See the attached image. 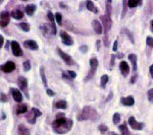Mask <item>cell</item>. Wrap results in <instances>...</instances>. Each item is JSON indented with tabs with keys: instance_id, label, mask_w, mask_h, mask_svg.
Masks as SVG:
<instances>
[{
	"instance_id": "1",
	"label": "cell",
	"mask_w": 153,
	"mask_h": 135,
	"mask_svg": "<svg viewBox=\"0 0 153 135\" xmlns=\"http://www.w3.org/2000/svg\"><path fill=\"white\" fill-rule=\"evenodd\" d=\"M71 127H73V121L71 119H66L63 114H58L52 123V128L57 134L66 133L71 129Z\"/></svg>"
},
{
	"instance_id": "2",
	"label": "cell",
	"mask_w": 153,
	"mask_h": 135,
	"mask_svg": "<svg viewBox=\"0 0 153 135\" xmlns=\"http://www.w3.org/2000/svg\"><path fill=\"white\" fill-rule=\"evenodd\" d=\"M79 121H85V120H91V121H97L99 119V115L94 108L90 106H85L83 108L82 112L76 116Z\"/></svg>"
},
{
	"instance_id": "3",
	"label": "cell",
	"mask_w": 153,
	"mask_h": 135,
	"mask_svg": "<svg viewBox=\"0 0 153 135\" xmlns=\"http://www.w3.org/2000/svg\"><path fill=\"white\" fill-rule=\"evenodd\" d=\"M98 64H99V62H98L97 58L93 57L90 59V70H89L87 76L84 78V81H88V80L92 79L93 76H94L96 70H97V67H98Z\"/></svg>"
},
{
	"instance_id": "4",
	"label": "cell",
	"mask_w": 153,
	"mask_h": 135,
	"mask_svg": "<svg viewBox=\"0 0 153 135\" xmlns=\"http://www.w3.org/2000/svg\"><path fill=\"white\" fill-rule=\"evenodd\" d=\"M100 21H102V26L104 28V34L107 35V33L110 31L112 26V21H111V18L107 15H102L100 16Z\"/></svg>"
},
{
	"instance_id": "5",
	"label": "cell",
	"mask_w": 153,
	"mask_h": 135,
	"mask_svg": "<svg viewBox=\"0 0 153 135\" xmlns=\"http://www.w3.org/2000/svg\"><path fill=\"white\" fill-rule=\"evenodd\" d=\"M18 84L19 88L24 92V94L26 95V97L29 98V94L27 92V90H28V79L24 76H19L18 78Z\"/></svg>"
},
{
	"instance_id": "6",
	"label": "cell",
	"mask_w": 153,
	"mask_h": 135,
	"mask_svg": "<svg viewBox=\"0 0 153 135\" xmlns=\"http://www.w3.org/2000/svg\"><path fill=\"white\" fill-rule=\"evenodd\" d=\"M57 53L59 54V56L61 57V59H62V60L65 61L68 65H70V66L75 65V62H74V60L71 59V57L68 55V54H66V53L63 52V51H61L59 48H57Z\"/></svg>"
},
{
	"instance_id": "7",
	"label": "cell",
	"mask_w": 153,
	"mask_h": 135,
	"mask_svg": "<svg viewBox=\"0 0 153 135\" xmlns=\"http://www.w3.org/2000/svg\"><path fill=\"white\" fill-rule=\"evenodd\" d=\"M128 122H129L131 128L134 130H141L143 129V127H144V124L141 123V122H138L137 120L135 119V117H133V116H131L129 118V121Z\"/></svg>"
},
{
	"instance_id": "8",
	"label": "cell",
	"mask_w": 153,
	"mask_h": 135,
	"mask_svg": "<svg viewBox=\"0 0 153 135\" xmlns=\"http://www.w3.org/2000/svg\"><path fill=\"white\" fill-rule=\"evenodd\" d=\"M60 38H61V41L62 43L65 44L66 46H71L74 44V41H73V38L68 35L66 32L65 31H61L60 32Z\"/></svg>"
},
{
	"instance_id": "9",
	"label": "cell",
	"mask_w": 153,
	"mask_h": 135,
	"mask_svg": "<svg viewBox=\"0 0 153 135\" xmlns=\"http://www.w3.org/2000/svg\"><path fill=\"white\" fill-rule=\"evenodd\" d=\"M10 46H11L12 53H13L14 56H16V57H19V56L23 55V51H22L21 47H19V44L18 43V42H16V41H11Z\"/></svg>"
},
{
	"instance_id": "10",
	"label": "cell",
	"mask_w": 153,
	"mask_h": 135,
	"mask_svg": "<svg viewBox=\"0 0 153 135\" xmlns=\"http://www.w3.org/2000/svg\"><path fill=\"white\" fill-rule=\"evenodd\" d=\"M10 15L11 14H9V12H7V11H2L1 12V16H0V23H1L2 28H5V26H7V24L9 23Z\"/></svg>"
},
{
	"instance_id": "11",
	"label": "cell",
	"mask_w": 153,
	"mask_h": 135,
	"mask_svg": "<svg viewBox=\"0 0 153 135\" xmlns=\"http://www.w3.org/2000/svg\"><path fill=\"white\" fill-rule=\"evenodd\" d=\"M14 69H16V64H14V62H12V61H7L5 64H3L1 66V70L5 73L12 72Z\"/></svg>"
},
{
	"instance_id": "12",
	"label": "cell",
	"mask_w": 153,
	"mask_h": 135,
	"mask_svg": "<svg viewBox=\"0 0 153 135\" xmlns=\"http://www.w3.org/2000/svg\"><path fill=\"white\" fill-rule=\"evenodd\" d=\"M10 92L14 101L18 103H22V101H23V95H22V92H19L18 88H10Z\"/></svg>"
},
{
	"instance_id": "13",
	"label": "cell",
	"mask_w": 153,
	"mask_h": 135,
	"mask_svg": "<svg viewBox=\"0 0 153 135\" xmlns=\"http://www.w3.org/2000/svg\"><path fill=\"white\" fill-rule=\"evenodd\" d=\"M120 70L124 76H127V75L129 74L130 73V66L127 63V61H122V62L120 63Z\"/></svg>"
},
{
	"instance_id": "14",
	"label": "cell",
	"mask_w": 153,
	"mask_h": 135,
	"mask_svg": "<svg viewBox=\"0 0 153 135\" xmlns=\"http://www.w3.org/2000/svg\"><path fill=\"white\" fill-rule=\"evenodd\" d=\"M120 103H122L124 106H133L135 104V100L132 95H129V97H124L120 99Z\"/></svg>"
},
{
	"instance_id": "15",
	"label": "cell",
	"mask_w": 153,
	"mask_h": 135,
	"mask_svg": "<svg viewBox=\"0 0 153 135\" xmlns=\"http://www.w3.org/2000/svg\"><path fill=\"white\" fill-rule=\"evenodd\" d=\"M92 26H93V29H94V32L97 34V35L102 34V24L100 23L99 21L94 19V21H92Z\"/></svg>"
},
{
	"instance_id": "16",
	"label": "cell",
	"mask_w": 153,
	"mask_h": 135,
	"mask_svg": "<svg viewBox=\"0 0 153 135\" xmlns=\"http://www.w3.org/2000/svg\"><path fill=\"white\" fill-rule=\"evenodd\" d=\"M47 18L49 19V21H50V26H51V28H52L53 35H55L56 34V26H55V21H54V18H55V16H53V13L51 11H48L47 12Z\"/></svg>"
},
{
	"instance_id": "17",
	"label": "cell",
	"mask_w": 153,
	"mask_h": 135,
	"mask_svg": "<svg viewBox=\"0 0 153 135\" xmlns=\"http://www.w3.org/2000/svg\"><path fill=\"white\" fill-rule=\"evenodd\" d=\"M24 46L26 48H29L31 50H37L38 49V44L34 40H27L24 42Z\"/></svg>"
},
{
	"instance_id": "18",
	"label": "cell",
	"mask_w": 153,
	"mask_h": 135,
	"mask_svg": "<svg viewBox=\"0 0 153 135\" xmlns=\"http://www.w3.org/2000/svg\"><path fill=\"white\" fill-rule=\"evenodd\" d=\"M30 130L25 125L19 124L18 126V135H30Z\"/></svg>"
},
{
	"instance_id": "19",
	"label": "cell",
	"mask_w": 153,
	"mask_h": 135,
	"mask_svg": "<svg viewBox=\"0 0 153 135\" xmlns=\"http://www.w3.org/2000/svg\"><path fill=\"white\" fill-rule=\"evenodd\" d=\"M129 60L132 62L133 64V70H134V72H136L137 71V55L136 54H130L129 55Z\"/></svg>"
},
{
	"instance_id": "20",
	"label": "cell",
	"mask_w": 153,
	"mask_h": 135,
	"mask_svg": "<svg viewBox=\"0 0 153 135\" xmlns=\"http://www.w3.org/2000/svg\"><path fill=\"white\" fill-rule=\"evenodd\" d=\"M11 16L14 19H22L24 16V13L21 9H14V10L11 11Z\"/></svg>"
},
{
	"instance_id": "21",
	"label": "cell",
	"mask_w": 153,
	"mask_h": 135,
	"mask_svg": "<svg viewBox=\"0 0 153 135\" xmlns=\"http://www.w3.org/2000/svg\"><path fill=\"white\" fill-rule=\"evenodd\" d=\"M25 10H26V13L28 14V15H33L34 12L36 10V5L35 4H29V5L26 6Z\"/></svg>"
},
{
	"instance_id": "22",
	"label": "cell",
	"mask_w": 153,
	"mask_h": 135,
	"mask_svg": "<svg viewBox=\"0 0 153 135\" xmlns=\"http://www.w3.org/2000/svg\"><path fill=\"white\" fill-rule=\"evenodd\" d=\"M28 111V106L26 104H19L16 108V114H24Z\"/></svg>"
},
{
	"instance_id": "23",
	"label": "cell",
	"mask_w": 153,
	"mask_h": 135,
	"mask_svg": "<svg viewBox=\"0 0 153 135\" xmlns=\"http://www.w3.org/2000/svg\"><path fill=\"white\" fill-rule=\"evenodd\" d=\"M26 118H27V120H28V121H29L31 124H35L37 116H36L35 114H34L33 111H32V110H31V112H30V113H28V114H27Z\"/></svg>"
},
{
	"instance_id": "24",
	"label": "cell",
	"mask_w": 153,
	"mask_h": 135,
	"mask_svg": "<svg viewBox=\"0 0 153 135\" xmlns=\"http://www.w3.org/2000/svg\"><path fill=\"white\" fill-rule=\"evenodd\" d=\"M86 5H87L88 10H90V11L94 12V13H97V12H98L97 7H96V6L94 5V3H93L92 1H87V3H86Z\"/></svg>"
},
{
	"instance_id": "25",
	"label": "cell",
	"mask_w": 153,
	"mask_h": 135,
	"mask_svg": "<svg viewBox=\"0 0 153 135\" xmlns=\"http://www.w3.org/2000/svg\"><path fill=\"white\" fill-rule=\"evenodd\" d=\"M66 106H68V104L63 100H60L55 103V108H57V109H66Z\"/></svg>"
},
{
	"instance_id": "26",
	"label": "cell",
	"mask_w": 153,
	"mask_h": 135,
	"mask_svg": "<svg viewBox=\"0 0 153 135\" xmlns=\"http://www.w3.org/2000/svg\"><path fill=\"white\" fill-rule=\"evenodd\" d=\"M118 128H120V132H122V135H131L130 132H129V129H128V127H127V124L120 125Z\"/></svg>"
},
{
	"instance_id": "27",
	"label": "cell",
	"mask_w": 153,
	"mask_h": 135,
	"mask_svg": "<svg viewBox=\"0 0 153 135\" xmlns=\"http://www.w3.org/2000/svg\"><path fill=\"white\" fill-rule=\"evenodd\" d=\"M105 15H107V16H111V0H108L107 2H106V13H105Z\"/></svg>"
},
{
	"instance_id": "28",
	"label": "cell",
	"mask_w": 153,
	"mask_h": 135,
	"mask_svg": "<svg viewBox=\"0 0 153 135\" xmlns=\"http://www.w3.org/2000/svg\"><path fill=\"white\" fill-rule=\"evenodd\" d=\"M139 4H141V1H138V0H129L128 1V6L131 7V8H134Z\"/></svg>"
},
{
	"instance_id": "29",
	"label": "cell",
	"mask_w": 153,
	"mask_h": 135,
	"mask_svg": "<svg viewBox=\"0 0 153 135\" xmlns=\"http://www.w3.org/2000/svg\"><path fill=\"white\" fill-rule=\"evenodd\" d=\"M107 82H108V75H102V76H101V83H100L101 87H105Z\"/></svg>"
},
{
	"instance_id": "30",
	"label": "cell",
	"mask_w": 153,
	"mask_h": 135,
	"mask_svg": "<svg viewBox=\"0 0 153 135\" xmlns=\"http://www.w3.org/2000/svg\"><path fill=\"white\" fill-rule=\"evenodd\" d=\"M112 121H113V124H114V125H117L118 124V122L120 121V115L118 114V113H114V114H113Z\"/></svg>"
},
{
	"instance_id": "31",
	"label": "cell",
	"mask_w": 153,
	"mask_h": 135,
	"mask_svg": "<svg viewBox=\"0 0 153 135\" xmlns=\"http://www.w3.org/2000/svg\"><path fill=\"white\" fill-rule=\"evenodd\" d=\"M123 31L125 32V34H126V35H127L128 37H129V39H130L131 43H132V44H134V43H135V41H134V38H133L132 33H131V32H130L128 29H123Z\"/></svg>"
},
{
	"instance_id": "32",
	"label": "cell",
	"mask_w": 153,
	"mask_h": 135,
	"mask_svg": "<svg viewBox=\"0 0 153 135\" xmlns=\"http://www.w3.org/2000/svg\"><path fill=\"white\" fill-rule=\"evenodd\" d=\"M19 26L22 29H23V31H25V32H29L30 31V26L27 23H19Z\"/></svg>"
},
{
	"instance_id": "33",
	"label": "cell",
	"mask_w": 153,
	"mask_h": 135,
	"mask_svg": "<svg viewBox=\"0 0 153 135\" xmlns=\"http://www.w3.org/2000/svg\"><path fill=\"white\" fill-rule=\"evenodd\" d=\"M40 74H41L42 81H43L44 85H47V81H46V77H45V73H44V68L43 67L40 68Z\"/></svg>"
},
{
	"instance_id": "34",
	"label": "cell",
	"mask_w": 153,
	"mask_h": 135,
	"mask_svg": "<svg viewBox=\"0 0 153 135\" xmlns=\"http://www.w3.org/2000/svg\"><path fill=\"white\" fill-rule=\"evenodd\" d=\"M54 16H55V18H56V21H57L58 24H60V26H61V23H62V15H61V13L56 12V13L54 14Z\"/></svg>"
},
{
	"instance_id": "35",
	"label": "cell",
	"mask_w": 153,
	"mask_h": 135,
	"mask_svg": "<svg viewBox=\"0 0 153 135\" xmlns=\"http://www.w3.org/2000/svg\"><path fill=\"white\" fill-rule=\"evenodd\" d=\"M23 67H24V70L25 71H29L30 69H31V63H30V61H25V62L23 63Z\"/></svg>"
},
{
	"instance_id": "36",
	"label": "cell",
	"mask_w": 153,
	"mask_h": 135,
	"mask_svg": "<svg viewBox=\"0 0 153 135\" xmlns=\"http://www.w3.org/2000/svg\"><path fill=\"white\" fill-rule=\"evenodd\" d=\"M127 4H128V2L126 1V0H124V1H123V5H124V7H123L122 18H125V15H126V12H127Z\"/></svg>"
},
{
	"instance_id": "37",
	"label": "cell",
	"mask_w": 153,
	"mask_h": 135,
	"mask_svg": "<svg viewBox=\"0 0 153 135\" xmlns=\"http://www.w3.org/2000/svg\"><path fill=\"white\" fill-rule=\"evenodd\" d=\"M98 129H99V131L101 132V133H105V132L108 130L107 126H105L104 124H100L99 126H98Z\"/></svg>"
},
{
	"instance_id": "38",
	"label": "cell",
	"mask_w": 153,
	"mask_h": 135,
	"mask_svg": "<svg viewBox=\"0 0 153 135\" xmlns=\"http://www.w3.org/2000/svg\"><path fill=\"white\" fill-rule=\"evenodd\" d=\"M147 97H148V100H149L151 103H153V88H150V90H148Z\"/></svg>"
},
{
	"instance_id": "39",
	"label": "cell",
	"mask_w": 153,
	"mask_h": 135,
	"mask_svg": "<svg viewBox=\"0 0 153 135\" xmlns=\"http://www.w3.org/2000/svg\"><path fill=\"white\" fill-rule=\"evenodd\" d=\"M146 44H147V46H149V47L153 48V38H151V37H147Z\"/></svg>"
},
{
	"instance_id": "40",
	"label": "cell",
	"mask_w": 153,
	"mask_h": 135,
	"mask_svg": "<svg viewBox=\"0 0 153 135\" xmlns=\"http://www.w3.org/2000/svg\"><path fill=\"white\" fill-rule=\"evenodd\" d=\"M66 73H68V78H76V73L75 72V71L68 70Z\"/></svg>"
},
{
	"instance_id": "41",
	"label": "cell",
	"mask_w": 153,
	"mask_h": 135,
	"mask_svg": "<svg viewBox=\"0 0 153 135\" xmlns=\"http://www.w3.org/2000/svg\"><path fill=\"white\" fill-rule=\"evenodd\" d=\"M32 111H33V113L36 115L37 117H40L41 115H42L41 111H40V110H39V109H37V108H32Z\"/></svg>"
},
{
	"instance_id": "42",
	"label": "cell",
	"mask_w": 153,
	"mask_h": 135,
	"mask_svg": "<svg viewBox=\"0 0 153 135\" xmlns=\"http://www.w3.org/2000/svg\"><path fill=\"white\" fill-rule=\"evenodd\" d=\"M103 43H104L105 47H109V42H108V36L105 35L104 39H103Z\"/></svg>"
},
{
	"instance_id": "43",
	"label": "cell",
	"mask_w": 153,
	"mask_h": 135,
	"mask_svg": "<svg viewBox=\"0 0 153 135\" xmlns=\"http://www.w3.org/2000/svg\"><path fill=\"white\" fill-rule=\"evenodd\" d=\"M87 50H88V47H87V46H85V45H83V46H81V47H80V51L82 53L87 52Z\"/></svg>"
},
{
	"instance_id": "44",
	"label": "cell",
	"mask_w": 153,
	"mask_h": 135,
	"mask_svg": "<svg viewBox=\"0 0 153 135\" xmlns=\"http://www.w3.org/2000/svg\"><path fill=\"white\" fill-rule=\"evenodd\" d=\"M110 58H111V61H110V66H112L114 65V61H115V56L114 55H111L110 56Z\"/></svg>"
},
{
	"instance_id": "45",
	"label": "cell",
	"mask_w": 153,
	"mask_h": 135,
	"mask_svg": "<svg viewBox=\"0 0 153 135\" xmlns=\"http://www.w3.org/2000/svg\"><path fill=\"white\" fill-rule=\"evenodd\" d=\"M7 101V95H4L3 92H1V102H6Z\"/></svg>"
},
{
	"instance_id": "46",
	"label": "cell",
	"mask_w": 153,
	"mask_h": 135,
	"mask_svg": "<svg viewBox=\"0 0 153 135\" xmlns=\"http://www.w3.org/2000/svg\"><path fill=\"white\" fill-rule=\"evenodd\" d=\"M117 43H118L117 40H115L114 43H113V51H117Z\"/></svg>"
},
{
	"instance_id": "47",
	"label": "cell",
	"mask_w": 153,
	"mask_h": 135,
	"mask_svg": "<svg viewBox=\"0 0 153 135\" xmlns=\"http://www.w3.org/2000/svg\"><path fill=\"white\" fill-rule=\"evenodd\" d=\"M3 42H4V38L3 36H0V47H3Z\"/></svg>"
},
{
	"instance_id": "48",
	"label": "cell",
	"mask_w": 153,
	"mask_h": 135,
	"mask_svg": "<svg viewBox=\"0 0 153 135\" xmlns=\"http://www.w3.org/2000/svg\"><path fill=\"white\" fill-rule=\"evenodd\" d=\"M149 73H150V75H151V77L153 78V64L149 67Z\"/></svg>"
},
{
	"instance_id": "49",
	"label": "cell",
	"mask_w": 153,
	"mask_h": 135,
	"mask_svg": "<svg viewBox=\"0 0 153 135\" xmlns=\"http://www.w3.org/2000/svg\"><path fill=\"white\" fill-rule=\"evenodd\" d=\"M46 92H47V94H48L49 95H55V94H54V92H52V90H50L49 88H47V90H46Z\"/></svg>"
},
{
	"instance_id": "50",
	"label": "cell",
	"mask_w": 153,
	"mask_h": 135,
	"mask_svg": "<svg viewBox=\"0 0 153 135\" xmlns=\"http://www.w3.org/2000/svg\"><path fill=\"white\" fill-rule=\"evenodd\" d=\"M136 78H137V74H135L134 76L132 77V79H131V83H135V81H136Z\"/></svg>"
},
{
	"instance_id": "51",
	"label": "cell",
	"mask_w": 153,
	"mask_h": 135,
	"mask_svg": "<svg viewBox=\"0 0 153 135\" xmlns=\"http://www.w3.org/2000/svg\"><path fill=\"white\" fill-rule=\"evenodd\" d=\"M100 40H98L97 41V50H99V49H100Z\"/></svg>"
},
{
	"instance_id": "52",
	"label": "cell",
	"mask_w": 153,
	"mask_h": 135,
	"mask_svg": "<svg viewBox=\"0 0 153 135\" xmlns=\"http://www.w3.org/2000/svg\"><path fill=\"white\" fill-rule=\"evenodd\" d=\"M150 28H151V31H152V33H153V19L151 21H150Z\"/></svg>"
},
{
	"instance_id": "53",
	"label": "cell",
	"mask_w": 153,
	"mask_h": 135,
	"mask_svg": "<svg viewBox=\"0 0 153 135\" xmlns=\"http://www.w3.org/2000/svg\"><path fill=\"white\" fill-rule=\"evenodd\" d=\"M1 114H2V118H1V119H2V120H3V119H5V118H6V116H5V113H3V112H2Z\"/></svg>"
},
{
	"instance_id": "54",
	"label": "cell",
	"mask_w": 153,
	"mask_h": 135,
	"mask_svg": "<svg viewBox=\"0 0 153 135\" xmlns=\"http://www.w3.org/2000/svg\"><path fill=\"white\" fill-rule=\"evenodd\" d=\"M110 135H118V134H117V133H114V132H111V133H110Z\"/></svg>"
}]
</instances>
